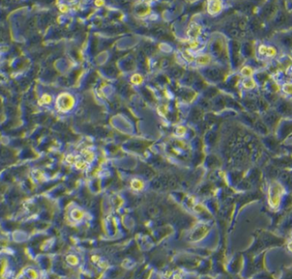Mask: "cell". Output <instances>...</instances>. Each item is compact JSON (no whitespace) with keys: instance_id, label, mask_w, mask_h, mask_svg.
<instances>
[{"instance_id":"cell-3","label":"cell","mask_w":292,"mask_h":279,"mask_svg":"<svg viewBox=\"0 0 292 279\" xmlns=\"http://www.w3.org/2000/svg\"><path fill=\"white\" fill-rule=\"evenodd\" d=\"M275 10H276V9H275V6L274 5H267V6H266V8H265V14L266 15H272L273 12H275Z\"/></svg>"},{"instance_id":"cell-2","label":"cell","mask_w":292,"mask_h":279,"mask_svg":"<svg viewBox=\"0 0 292 279\" xmlns=\"http://www.w3.org/2000/svg\"><path fill=\"white\" fill-rule=\"evenodd\" d=\"M220 5L219 2H211V4L209 5V11L210 14H215L216 12L220 11L221 8H217L216 6Z\"/></svg>"},{"instance_id":"cell-6","label":"cell","mask_w":292,"mask_h":279,"mask_svg":"<svg viewBox=\"0 0 292 279\" xmlns=\"http://www.w3.org/2000/svg\"><path fill=\"white\" fill-rule=\"evenodd\" d=\"M285 44H286L287 45H291V44H292V39H291V38H286L285 39Z\"/></svg>"},{"instance_id":"cell-5","label":"cell","mask_w":292,"mask_h":279,"mask_svg":"<svg viewBox=\"0 0 292 279\" xmlns=\"http://www.w3.org/2000/svg\"><path fill=\"white\" fill-rule=\"evenodd\" d=\"M198 62L201 63V64L207 63V62H208V57H207V56H201V57H199V59H198Z\"/></svg>"},{"instance_id":"cell-1","label":"cell","mask_w":292,"mask_h":279,"mask_svg":"<svg viewBox=\"0 0 292 279\" xmlns=\"http://www.w3.org/2000/svg\"><path fill=\"white\" fill-rule=\"evenodd\" d=\"M286 19L287 17L286 16H285V14L284 12H280V13H279L277 15V16L275 18V23L277 24V25H279H279H283V24L286 22Z\"/></svg>"},{"instance_id":"cell-4","label":"cell","mask_w":292,"mask_h":279,"mask_svg":"<svg viewBox=\"0 0 292 279\" xmlns=\"http://www.w3.org/2000/svg\"><path fill=\"white\" fill-rule=\"evenodd\" d=\"M142 77L139 74H135L132 77V82L134 84H139L142 82Z\"/></svg>"}]
</instances>
